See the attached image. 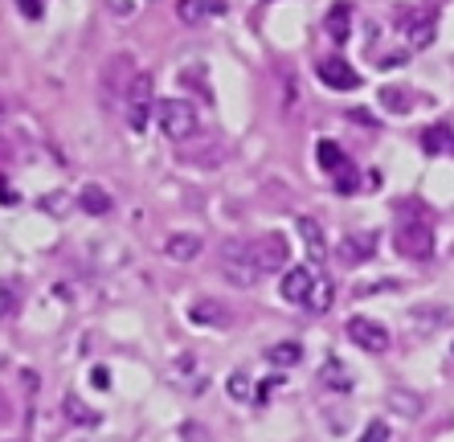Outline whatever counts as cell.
<instances>
[{
  "label": "cell",
  "mask_w": 454,
  "mask_h": 442,
  "mask_svg": "<svg viewBox=\"0 0 454 442\" xmlns=\"http://www.w3.org/2000/svg\"><path fill=\"white\" fill-rule=\"evenodd\" d=\"M266 360H270L275 369H295V364L303 360V344L299 340H278L275 348H266Z\"/></svg>",
  "instance_id": "ac0fdd59"
},
{
  "label": "cell",
  "mask_w": 454,
  "mask_h": 442,
  "mask_svg": "<svg viewBox=\"0 0 454 442\" xmlns=\"http://www.w3.org/2000/svg\"><path fill=\"white\" fill-rule=\"evenodd\" d=\"M229 397H233V401H250V397H254V385H250V377L246 373L229 377Z\"/></svg>",
  "instance_id": "4316f807"
},
{
  "label": "cell",
  "mask_w": 454,
  "mask_h": 442,
  "mask_svg": "<svg viewBox=\"0 0 454 442\" xmlns=\"http://www.w3.org/2000/svg\"><path fill=\"white\" fill-rule=\"evenodd\" d=\"M221 275H226V283H233V287H254L262 278V266L258 258H254V246L250 242H229L226 250H221Z\"/></svg>",
  "instance_id": "3957f363"
},
{
  "label": "cell",
  "mask_w": 454,
  "mask_h": 442,
  "mask_svg": "<svg viewBox=\"0 0 454 442\" xmlns=\"http://www.w3.org/2000/svg\"><path fill=\"white\" fill-rule=\"evenodd\" d=\"M152 115H156V82L152 74H135V82L123 90V123L131 131H144Z\"/></svg>",
  "instance_id": "7a4b0ae2"
},
{
  "label": "cell",
  "mask_w": 454,
  "mask_h": 442,
  "mask_svg": "<svg viewBox=\"0 0 454 442\" xmlns=\"http://www.w3.org/2000/svg\"><path fill=\"white\" fill-rule=\"evenodd\" d=\"M389 406L397 409V414H406V418H418V414H422V397H413L409 389H393Z\"/></svg>",
  "instance_id": "d4e9b609"
},
{
  "label": "cell",
  "mask_w": 454,
  "mask_h": 442,
  "mask_svg": "<svg viewBox=\"0 0 454 442\" xmlns=\"http://www.w3.org/2000/svg\"><path fill=\"white\" fill-rule=\"evenodd\" d=\"M373 246H376V233H348L336 250V258L344 266H364V262L373 258Z\"/></svg>",
  "instance_id": "9c48e42d"
},
{
  "label": "cell",
  "mask_w": 454,
  "mask_h": 442,
  "mask_svg": "<svg viewBox=\"0 0 454 442\" xmlns=\"http://www.w3.org/2000/svg\"><path fill=\"white\" fill-rule=\"evenodd\" d=\"M90 381H95L98 389H107V385H111V381H107V369H95V373H90Z\"/></svg>",
  "instance_id": "1f68e13d"
},
{
  "label": "cell",
  "mask_w": 454,
  "mask_h": 442,
  "mask_svg": "<svg viewBox=\"0 0 454 442\" xmlns=\"http://www.w3.org/2000/svg\"><path fill=\"white\" fill-rule=\"evenodd\" d=\"M102 82H107V90H119V95H123V90H127L131 82H135V74H131V58L127 53H119V58H115L111 65H107V74H102Z\"/></svg>",
  "instance_id": "2e32d148"
},
{
  "label": "cell",
  "mask_w": 454,
  "mask_h": 442,
  "mask_svg": "<svg viewBox=\"0 0 454 442\" xmlns=\"http://www.w3.org/2000/svg\"><path fill=\"white\" fill-rule=\"evenodd\" d=\"M107 4H111V13H119V16H127L131 9H135V4H131V0H107Z\"/></svg>",
  "instance_id": "f546056e"
},
{
  "label": "cell",
  "mask_w": 454,
  "mask_h": 442,
  "mask_svg": "<svg viewBox=\"0 0 454 442\" xmlns=\"http://www.w3.org/2000/svg\"><path fill=\"white\" fill-rule=\"evenodd\" d=\"M299 233H303V242H307V254H311V258L324 262L327 242H324V229H320V221H315V217H299Z\"/></svg>",
  "instance_id": "d6986e66"
},
{
  "label": "cell",
  "mask_w": 454,
  "mask_h": 442,
  "mask_svg": "<svg viewBox=\"0 0 454 442\" xmlns=\"http://www.w3.org/2000/svg\"><path fill=\"white\" fill-rule=\"evenodd\" d=\"M205 13H226V0H176V16L184 25L205 21Z\"/></svg>",
  "instance_id": "7c38bea8"
},
{
  "label": "cell",
  "mask_w": 454,
  "mask_h": 442,
  "mask_svg": "<svg viewBox=\"0 0 454 442\" xmlns=\"http://www.w3.org/2000/svg\"><path fill=\"white\" fill-rule=\"evenodd\" d=\"M315 287V275H311V266H291V270H283V283H278V291L287 303H303L307 307V295Z\"/></svg>",
  "instance_id": "ba28073f"
},
{
  "label": "cell",
  "mask_w": 454,
  "mask_h": 442,
  "mask_svg": "<svg viewBox=\"0 0 454 442\" xmlns=\"http://www.w3.org/2000/svg\"><path fill=\"white\" fill-rule=\"evenodd\" d=\"M152 119H156L160 131L168 135V140H176V144L193 140L196 131H201V111H196L189 98H160Z\"/></svg>",
  "instance_id": "6da1fadb"
},
{
  "label": "cell",
  "mask_w": 454,
  "mask_h": 442,
  "mask_svg": "<svg viewBox=\"0 0 454 442\" xmlns=\"http://www.w3.org/2000/svg\"><path fill=\"white\" fill-rule=\"evenodd\" d=\"M360 442H389V426L385 422H369L364 426V434H360Z\"/></svg>",
  "instance_id": "f1b7e54d"
},
{
  "label": "cell",
  "mask_w": 454,
  "mask_h": 442,
  "mask_svg": "<svg viewBox=\"0 0 454 442\" xmlns=\"http://www.w3.org/2000/svg\"><path fill=\"white\" fill-rule=\"evenodd\" d=\"M336 303V287H332V278H315V287H311V295H307V307L320 315V311H327Z\"/></svg>",
  "instance_id": "cb8c5ba5"
},
{
  "label": "cell",
  "mask_w": 454,
  "mask_h": 442,
  "mask_svg": "<svg viewBox=\"0 0 454 442\" xmlns=\"http://www.w3.org/2000/svg\"><path fill=\"white\" fill-rule=\"evenodd\" d=\"M189 315H193V324H205V327H226L229 324V311L221 307V303H213V299H196L193 307H189Z\"/></svg>",
  "instance_id": "9a60e30c"
},
{
  "label": "cell",
  "mask_w": 454,
  "mask_h": 442,
  "mask_svg": "<svg viewBox=\"0 0 454 442\" xmlns=\"http://www.w3.org/2000/svg\"><path fill=\"white\" fill-rule=\"evenodd\" d=\"M450 140H454V131L446 127V123H438V127H430L422 135V147H426V152H446V147H450Z\"/></svg>",
  "instance_id": "484cf974"
},
{
  "label": "cell",
  "mask_w": 454,
  "mask_h": 442,
  "mask_svg": "<svg viewBox=\"0 0 454 442\" xmlns=\"http://www.w3.org/2000/svg\"><path fill=\"white\" fill-rule=\"evenodd\" d=\"M327 33H332V41H348V33H352V9L348 4H336L327 13Z\"/></svg>",
  "instance_id": "7402d4cb"
},
{
  "label": "cell",
  "mask_w": 454,
  "mask_h": 442,
  "mask_svg": "<svg viewBox=\"0 0 454 442\" xmlns=\"http://www.w3.org/2000/svg\"><path fill=\"white\" fill-rule=\"evenodd\" d=\"M344 332H348V340L357 344V348L373 352V357L389 352V327H385V324H376V320H369V315H352Z\"/></svg>",
  "instance_id": "5b68a950"
},
{
  "label": "cell",
  "mask_w": 454,
  "mask_h": 442,
  "mask_svg": "<svg viewBox=\"0 0 454 442\" xmlns=\"http://www.w3.org/2000/svg\"><path fill=\"white\" fill-rule=\"evenodd\" d=\"M397 250L409 262H426L434 254V233H430V226H426L422 217H409V221L397 226Z\"/></svg>",
  "instance_id": "277c9868"
},
{
  "label": "cell",
  "mask_w": 454,
  "mask_h": 442,
  "mask_svg": "<svg viewBox=\"0 0 454 442\" xmlns=\"http://www.w3.org/2000/svg\"><path fill=\"white\" fill-rule=\"evenodd\" d=\"M348 119H352V123H369V127H373V123H376V119H373V115H369V111H352V115H348Z\"/></svg>",
  "instance_id": "4dcf8cb0"
},
{
  "label": "cell",
  "mask_w": 454,
  "mask_h": 442,
  "mask_svg": "<svg viewBox=\"0 0 454 442\" xmlns=\"http://www.w3.org/2000/svg\"><path fill=\"white\" fill-rule=\"evenodd\" d=\"M320 381H324L327 389H336V393H348V389H352V377H348V369H344L340 360H327L324 369H320Z\"/></svg>",
  "instance_id": "603a6c76"
},
{
  "label": "cell",
  "mask_w": 454,
  "mask_h": 442,
  "mask_svg": "<svg viewBox=\"0 0 454 442\" xmlns=\"http://www.w3.org/2000/svg\"><path fill=\"white\" fill-rule=\"evenodd\" d=\"M78 205L86 213H90V217H102V213H111V193H107V189H102V184H86V189H82V196H78Z\"/></svg>",
  "instance_id": "ffe728a7"
},
{
  "label": "cell",
  "mask_w": 454,
  "mask_h": 442,
  "mask_svg": "<svg viewBox=\"0 0 454 442\" xmlns=\"http://www.w3.org/2000/svg\"><path fill=\"white\" fill-rule=\"evenodd\" d=\"M201 250H205V238H201V233H172V238L164 242V254L172 262H193Z\"/></svg>",
  "instance_id": "30bf717a"
},
{
  "label": "cell",
  "mask_w": 454,
  "mask_h": 442,
  "mask_svg": "<svg viewBox=\"0 0 454 442\" xmlns=\"http://www.w3.org/2000/svg\"><path fill=\"white\" fill-rule=\"evenodd\" d=\"M315 74H320V82H324V86H332V90H357V86H360L357 65H348L340 53L324 58V62L315 65Z\"/></svg>",
  "instance_id": "8992f818"
},
{
  "label": "cell",
  "mask_w": 454,
  "mask_h": 442,
  "mask_svg": "<svg viewBox=\"0 0 454 442\" xmlns=\"http://www.w3.org/2000/svg\"><path fill=\"white\" fill-rule=\"evenodd\" d=\"M409 29V46L413 49H426L430 41H434V33H438V25H434V13H413L409 21H401Z\"/></svg>",
  "instance_id": "8fae6325"
},
{
  "label": "cell",
  "mask_w": 454,
  "mask_h": 442,
  "mask_svg": "<svg viewBox=\"0 0 454 442\" xmlns=\"http://www.w3.org/2000/svg\"><path fill=\"white\" fill-rule=\"evenodd\" d=\"M442 324H450V307H442V303L413 307V327H418V332H438Z\"/></svg>",
  "instance_id": "e0dca14e"
},
{
  "label": "cell",
  "mask_w": 454,
  "mask_h": 442,
  "mask_svg": "<svg viewBox=\"0 0 454 442\" xmlns=\"http://www.w3.org/2000/svg\"><path fill=\"white\" fill-rule=\"evenodd\" d=\"M450 352H454V348H450Z\"/></svg>",
  "instance_id": "836d02e7"
},
{
  "label": "cell",
  "mask_w": 454,
  "mask_h": 442,
  "mask_svg": "<svg viewBox=\"0 0 454 442\" xmlns=\"http://www.w3.org/2000/svg\"><path fill=\"white\" fill-rule=\"evenodd\" d=\"M62 409H65V418H70L74 426H98V414L82 406L78 393H65V397H62Z\"/></svg>",
  "instance_id": "44dd1931"
},
{
  "label": "cell",
  "mask_w": 454,
  "mask_h": 442,
  "mask_svg": "<svg viewBox=\"0 0 454 442\" xmlns=\"http://www.w3.org/2000/svg\"><path fill=\"white\" fill-rule=\"evenodd\" d=\"M381 107L389 115H409L418 107V95H413L409 86H385V90H381Z\"/></svg>",
  "instance_id": "4fadbf2b"
},
{
  "label": "cell",
  "mask_w": 454,
  "mask_h": 442,
  "mask_svg": "<svg viewBox=\"0 0 454 442\" xmlns=\"http://www.w3.org/2000/svg\"><path fill=\"white\" fill-rule=\"evenodd\" d=\"M315 160H320V168H324V172H348V152H344L340 144H332V140H320V147H315Z\"/></svg>",
  "instance_id": "5bb4252c"
},
{
  "label": "cell",
  "mask_w": 454,
  "mask_h": 442,
  "mask_svg": "<svg viewBox=\"0 0 454 442\" xmlns=\"http://www.w3.org/2000/svg\"><path fill=\"white\" fill-rule=\"evenodd\" d=\"M446 152H450V156H454V140H450V147H446Z\"/></svg>",
  "instance_id": "d6a6232c"
},
{
  "label": "cell",
  "mask_w": 454,
  "mask_h": 442,
  "mask_svg": "<svg viewBox=\"0 0 454 442\" xmlns=\"http://www.w3.org/2000/svg\"><path fill=\"white\" fill-rule=\"evenodd\" d=\"M250 246H254V258H258L262 275L287 266V238L283 233H266V238H258V242H250Z\"/></svg>",
  "instance_id": "52a82bcc"
},
{
  "label": "cell",
  "mask_w": 454,
  "mask_h": 442,
  "mask_svg": "<svg viewBox=\"0 0 454 442\" xmlns=\"http://www.w3.org/2000/svg\"><path fill=\"white\" fill-rule=\"evenodd\" d=\"M13 311H16V291L9 283H0V320H9Z\"/></svg>",
  "instance_id": "83f0119b"
}]
</instances>
